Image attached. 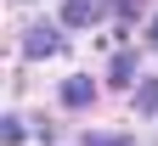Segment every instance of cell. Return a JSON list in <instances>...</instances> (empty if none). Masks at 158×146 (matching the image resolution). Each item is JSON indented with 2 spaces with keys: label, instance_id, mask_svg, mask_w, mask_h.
I'll list each match as a JSON object with an SVG mask.
<instances>
[{
  "label": "cell",
  "instance_id": "4",
  "mask_svg": "<svg viewBox=\"0 0 158 146\" xmlns=\"http://www.w3.org/2000/svg\"><path fill=\"white\" fill-rule=\"evenodd\" d=\"M107 79H113L118 90H124L130 79H135V56H130V51H124V56H113V68H107Z\"/></svg>",
  "mask_w": 158,
  "mask_h": 146
},
{
  "label": "cell",
  "instance_id": "6",
  "mask_svg": "<svg viewBox=\"0 0 158 146\" xmlns=\"http://www.w3.org/2000/svg\"><path fill=\"white\" fill-rule=\"evenodd\" d=\"M0 135H6V146H17V140H23V135H28V124H23V118H17V112H11L6 124H0Z\"/></svg>",
  "mask_w": 158,
  "mask_h": 146
},
{
  "label": "cell",
  "instance_id": "5",
  "mask_svg": "<svg viewBox=\"0 0 158 146\" xmlns=\"http://www.w3.org/2000/svg\"><path fill=\"white\" fill-rule=\"evenodd\" d=\"M135 112H158V79H147V85L135 90Z\"/></svg>",
  "mask_w": 158,
  "mask_h": 146
},
{
  "label": "cell",
  "instance_id": "8",
  "mask_svg": "<svg viewBox=\"0 0 158 146\" xmlns=\"http://www.w3.org/2000/svg\"><path fill=\"white\" fill-rule=\"evenodd\" d=\"M152 39H158V17H152Z\"/></svg>",
  "mask_w": 158,
  "mask_h": 146
},
{
  "label": "cell",
  "instance_id": "2",
  "mask_svg": "<svg viewBox=\"0 0 158 146\" xmlns=\"http://www.w3.org/2000/svg\"><path fill=\"white\" fill-rule=\"evenodd\" d=\"M62 107H90L96 101V79H85V73H73V79H62Z\"/></svg>",
  "mask_w": 158,
  "mask_h": 146
},
{
  "label": "cell",
  "instance_id": "1",
  "mask_svg": "<svg viewBox=\"0 0 158 146\" xmlns=\"http://www.w3.org/2000/svg\"><path fill=\"white\" fill-rule=\"evenodd\" d=\"M23 56H34V62L62 56V34H56V28H45V23H34V28L23 34Z\"/></svg>",
  "mask_w": 158,
  "mask_h": 146
},
{
  "label": "cell",
  "instance_id": "7",
  "mask_svg": "<svg viewBox=\"0 0 158 146\" xmlns=\"http://www.w3.org/2000/svg\"><path fill=\"white\" fill-rule=\"evenodd\" d=\"M79 146H135V140H130V135H85Z\"/></svg>",
  "mask_w": 158,
  "mask_h": 146
},
{
  "label": "cell",
  "instance_id": "3",
  "mask_svg": "<svg viewBox=\"0 0 158 146\" xmlns=\"http://www.w3.org/2000/svg\"><path fill=\"white\" fill-rule=\"evenodd\" d=\"M62 23L68 28H90L96 23V0H68V6H62Z\"/></svg>",
  "mask_w": 158,
  "mask_h": 146
}]
</instances>
